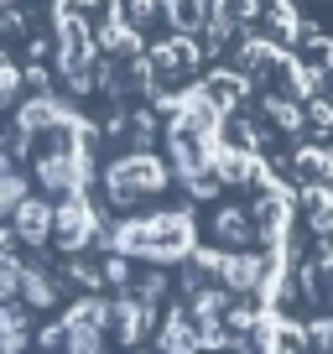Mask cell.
<instances>
[{
  "instance_id": "obj_18",
  "label": "cell",
  "mask_w": 333,
  "mask_h": 354,
  "mask_svg": "<svg viewBox=\"0 0 333 354\" xmlns=\"http://www.w3.org/2000/svg\"><path fill=\"white\" fill-rule=\"evenodd\" d=\"M297 63L302 68H312V73H318V78H333V42H328V37H312V42H302V53H297Z\"/></svg>"
},
{
  "instance_id": "obj_19",
  "label": "cell",
  "mask_w": 333,
  "mask_h": 354,
  "mask_svg": "<svg viewBox=\"0 0 333 354\" xmlns=\"http://www.w3.org/2000/svg\"><path fill=\"white\" fill-rule=\"evenodd\" d=\"M0 339H32V308L26 302H0Z\"/></svg>"
},
{
  "instance_id": "obj_33",
  "label": "cell",
  "mask_w": 333,
  "mask_h": 354,
  "mask_svg": "<svg viewBox=\"0 0 333 354\" xmlns=\"http://www.w3.org/2000/svg\"><path fill=\"white\" fill-rule=\"evenodd\" d=\"M0 6H16V0H0Z\"/></svg>"
},
{
  "instance_id": "obj_22",
  "label": "cell",
  "mask_w": 333,
  "mask_h": 354,
  "mask_svg": "<svg viewBox=\"0 0 333 354\" xmlns=\"http://www.w3.org/2000/svg\"><path fill=\"white\" fill-rule=\"evenodd\" d=\"M99 281H110V287H120V292H131V281H135V266H131V255H104V266H99Z\"/></svg>"
},
{
  "instance_id": "obj_11",
  "label": "cell",
  "mask_w": 333,
  "mask_h": 354,
  "mask_svg": "<svg viewBox=\"0 0 333 354\" xmlns=\"http://www.w3.org/2000/svg\"><path fill=\"white\" fill-rule=\"evenodd\" d=\"M63 323H84V328H110V297H99V292H78V302L68 308Z\"/></svg>"
},
{
  "instance_id": "obj_10",
  "label": "cell",
  "mask_w": 333,
  "mask_h": 354,
  "mask_svg": "<svg viewBox=\"0 0 333 354\" xmlns=\"http://www.w3.org/2000/svg\"><path fill=\"white\" fill-rule=\"evenodd\" d=\"M166 141H172V167H178V177L209 167V146L213 141H198V136H182V131H166Z\"/></svg>"
},
{
  "instance_id": "obj_34",
  "label": "cell",
  "mask_w": 333,
  "mask_h": 354,
  "mask_svg": "<svg viewBox=\"0 0 333 354\" xmlns=\"http://www.w3.org/2000/svg\"><path fill=\"white\" fill-rule=\"evenodd\" d=\"M135 354H151V349H135Z\"/></svg>"
},
{
  "instance_id": "obj_27",
  "label": "cell",
  "mask_w": 333,
  "mask_h": 354,
  "mask_svg": "<svg viewBox=\"0 0 333 354\" xmlns=\"http://www.w3.org/2000/svg\"><path fill=\"white\" fill-rule=\"evenodd\" d=\"M16 94H21V68H16L6 53H0V110H6Z\"/></svg>"
},
{
  "instance_id": "obj_15",
  "label": "cell",
  "mask_w": 333,
  "mask_h": 354,
  "mask_svg": "<svg viewBox=\"0 0 333 354\" xmlns=\"http://www.w3.org/2000/svg\"><path fill=\"white\" fill-rule=\"evenodd\" d=\"M162 16H166V26H178L182 37H198V26H203V0H162Z\"/></svg>"
},
{
  "instance_id": "obj_16",
  "label": "cell",
  "mask_w": 333,
  "mask_h": 354,
  "mask_svg": "<svg viewBox=\"0 0 333 354\" xmlns=\"http://www.w3.org/2000/svg\"><path fill=\"white\" fill-rule=\"evenodd\" d=\"M57 281H63V287H78V292H99V287H104V281H99V266L84 261V255H68Z\"/></svg>"
},
{
  "instance_id": "obj_4",
  "label": "cell",
  "mask_w": 333,
  "mask_h": 354,
  "mask_svg": "<svg viewBox=\"0 0 333 354\" xmlns=\"http://www.w3.org/2000/svg\"><path fill=\"white\" fill-rule=\"evenodd\" d=\"M156 308H146L141 297H131V292H120V297L110 302V323H115V333H120V344L125 349H135V344L146 339V333L156 328Z\"/></svg>"
},
{
  "instance_id": "obj_25",
  "label": "cell",
  "mask_w": 333,
  "mask_h": 354,
  "mask_svg": "<svg viewBox=\"0 0 333 354\" xmlns=\"http://www.w3.org/2000/svg\"><path fill=\"white\" fill-rule=\"evenodd\" d=\"M21 266L16 255H0V302H16V287H21Z\"/></svg>"
},
{
  "instance_id": "obj_23",
  "label": "cell",
  "mask_w": 333,
  "mask_h": 354,
  "mask_svg": "<svg viewBox=\"0 0 333 354\" xmlns=\"http://www.w3.org/2000/svg\"><path fill=\"white\" fill-rule=\"evenodd\" d=\"M182 188H188V198L209 203V198H219V193H224V183L209 172V167H203V172H188V177H182Z\"/></svg>"
},
{
  "instance_id": "obj_7",
  "label": "cell",
  "mask_w": 333,
  "mask_h": 354,
  "mask_svg": "<svg viewBox=\"0 0 333 354\" xmlns=\"http://www.w3.org/2000/svg\"><path fill=\"white\" fill-rule=\"evenodd\" d=\"M156 339H162V354H198V328L188 308H166V318L156 323Z\"/></svg>"
},
{
  "instance_id": "obj_13",
  "label": "cell",
  "mask_w": 333,
  "mask_h": 354,
  "mask_svg": "<svg viewBox=\"0 0 333 354\" xmlns=\"http://www.w3.org/2000/svg\"><path fill=\"white\" fill-rule=\"evenodd\" d=\"M297 198H302V209H307L312 234H323V240H328V234H333V193H328V188H302Z\"/></svg>"
},
{
  "instance_id": "obj_1",
  "label": "cell",
  "mask_w": 333,
  "mask_h": 354,
  "mask_svg": "<svg viewBox=\"0 0 333 354\" xmlns=\"http://www.w3.org/2000/svg\"><path fill=\"white\" fill-rule=\"evenodd\" d=\"M166 188V162L156 151H125L104 167V193L115 209H131L135 198H151Z\"/></svg>"
},
{
  "instance_id": "obj_8",
  "label": "cell",
  "mask_w": 333,
  "mask_h": 354,
  "mask_svg": "<svg viewBox=\"0 0 333 354\" xmlns=\"http://www.w3.org/2000/svg\"><path fill=\"white\" fill-rule=\"evenodd\" d=\"M16 297L26 302V308H53L57 297H63V281L47 271V266H21V287H16Z\"/></svg>"
},
{
  "instance_id": "obj_2",
  "label": "cell",
  "mask_w": 333,
  "mask_h": 354,
  "mask_svg": "<svg viewBox=\"0 0 333 354\" xmlns=\"http://www.w3.org/2000/svg\"><path fill=\"white\" fill-rule=\"evenodd\" d=\"M193 245H198V224H193L188 209L146 219V261H188Z\"/></svg>"
},
{
  "instance_id": "obj_28",
  "label": "cell",
  "mask_w": 333,
  "mask_h": 354,
  "mask_svg": "<svg viewBox=\"0 0 333 354\" xmlns=\"http://www.w3.org/2000/svg\"><path fill=\"white\" fill-rule=\"evenodd\" d=\"M37 339V354H53V349H63V339H68V323L57 318V323H42V328L32 333Z\"/></svg>"
},
{
  "instance_id": "obj_14",
  "label": "cell",
  "mask_w": 333,
  "mask_h": 354,
  "mask_svg": "<svg viewBox=\"0 0 333 354\" xmlns=\"http://www.w3.org/2000/svg\"><path fill=\"white\" fill-rule=\"evenodd\" d=\"M229 292L224 287H198L193 292V302H188V318L193 323H213V318H224V313H229Z\"/></svg>"
},
{
  "instance_id": "obj_3",
  "label": "cell",
  "mask_w": 333,
  "mask_h": 354,
  "mask_svg": "<svg viewBox=\"0 0 333 354\" xmlns=\"http://www.w3.org/2000/svg\"><path fill=\"white\" fill-rule=\"evenodd\" d=\"M99 209H94L89 193H63V203H53V240L63 245L68 255H78L84 245L99 234Z\"/></svg>"
},
{
  "instance_id": "obj_17",
  "label": "cell",
  "mask_w": 333,
  "mask_h": 354,
  "mask_svg": "<svg viewBox=\"0 0 333 354\" xmlns=\"http://www.w3.org/2000/svg\"><path fill=\"white\" fill-rule=\"evenodd\" d=\"M266 110H271V120H276V131H292V136L307 131V120H302V104L287 100V94H266Z\"/></svg>"
},
{
  "instance_id": "obj_29",
  "label": "cell",
  "mask_w": 333,
  "mask_h": 354,
  "mask_svg": "<svg viewBox=\"0 0 333 354\" xmlns=\"http://www.w3.org/2000/svg\"><path fill=\"white\" fill-rule=\"evenodd\" d=\"M21 32H26L21 6H0V37H21Z\"/></svg>"
},
{
  "instance_id": "obj_5",
  "label": "cell",
  "mask_w": 333,
  "mask_h": 354,
  "mask_svg": "<svg viewBox=\"0 0 333 354\" xmlns=\"http://www.w3.org/2000/svg\"><path fill=\"white\" fill-rule=\"evenodd\" d=\"M11 230H16L21 245H47V240H53V203L26 193V198L11 209Z\"/></svg>"
},
{
  "instance_id": "obj_9",
  "label": "cell",
  "mask_w": 333,
  "mask_h": 354,
  "mask_svg": "<svg viewBox=\"0 0 333 354\" xmlns=\"http://www.w3.org/2000/svg\"><path fill=\"white\" fill-rule=\"evenodd\" d=\"M213 240L229 245V250H250V245H256L250 209H219V214H213Z\"/></svg>"
},
{
  "instance_id": "obj_32",
  "label": "cell",
  "mask_w": 333,
  "mask_h": 354,
  "mask_svg": "<svg viewBox=\"0 0 333 354\" xmlns=\"http://www.w3.org/2000/svg\"><path fill=\"white\" fill-rule=\"evenodd\" d=\"M26 349V339H0V354H21Z\"/></svg>"
},
{
  "instance_id": "obj_12",
  "label": "cell",
  "mask_w": 333,
  "mask_h": 354,
  "mask_svg": "<svg viewBox=\"0 0 333 354\" xmlns=\"http://www.w3.org/2000/svg\"><path fill=\"white\" fill-rule=\"evenodd\" d=\"M37 177H42V188H53V193H73L68 151H37Z\"/></svg>"
},
{
  "instance_id": "obj_24",
  "label": "cell",
  "mask_w": 333,
  "mask_h": 354,
  "mask_svg": "<svg viewBox=\"0 0 333 354\" xmlns=\"http://www.w3.org/2000/svg\"><path fill=\"white\" fill-rule=\"evenodd\" d=\"M302 339L312 344L307 354H333V318H312V323H302Z\"/></svg>"
},
{
  "instance_id": "obj_30",
  "label": "cell",
  "mask_w": 333,
  "mask_h": 354,
  "mask_svg": "<svg viewBox=\"0 0 333 354\" xmlns=\"http://www.w3.org/2000/svg\"><path fill=\"white\" fill-rule=\"evenodd\" d=\"M53 16H57V21H84V0H57Z\"/></svg>"
},
{
  "instance_id": "obj_21",
  "label": "cell",
  "mask_w": 333,
  "mask_h": 354,
  "mask_svg": "<svg viewBox=\"0 0 333 354\" xmlns=\"http://www.w3.org/2000/svg\"><path fill=\"white\" fill-rule=\"evenodd\" d=\"M156 16H162V0H125L120 6V21L131 26V32H146Z\"/></svg>"
},
{
  "instance_id": "obj_31",
  "label": "cell",
  "mask_w": 333,
  "mask_h": 354,
  "mask_svg": "<svg viewBox=\"0 0 333 354\" xmlns=\"http://www.w3.org/2000/svg\"><path fill=\"white\" fill-rule=\"evenodd\" d=\"M21 84H32L37 94H47V88H53V73H47V68H26V73H21Z\"/></svg>"
},
{
  "instance_id": "obj_20",
  "label": "cell",
  "mask_w": 333,
  "mask_h": 354,
  "mask_svg": "<svg viewBox=\"0 0 333 354\" xmlns=\"http://www.w3.org/2000/svg\"><path fill=\"white\" fill-rule=\"evenodd\" d=\"M63 354H110V349H104V333H99V328H84V323H68Z\"/></svg>"
},
{
  "instance_id": "obj_6",
  "label": "cell",
  "mask_w": 333,
  "mask_h": 354,
  "mask_svg": "<svg viewBox=\"0 0 333 354\" xmlns=\"http://www.w3.org/2000/svg\"><path fill=\"white\" fill-rule=\"evenodd\" d=\"M198 94H203V100H209L219 115H234L245 100H250V84H245V78L234 73V68H213V73L198 84Z\"/></svg>"
},
{
  "instance_id": "obj_26",
  "label": "cell",
  "mask_w": 333,
  "mask_h": 354,
  "mask_svg": "<svg viewBox=\"0 0 333 354\" xmlns=\"http://www.w3.org/2000/svg\"><path fill=\"white\" fill-rule=\"evenodd\" d=\"M26 198V177L21 172H0V214H11Z\"/></svg>"
}]
</instances>
